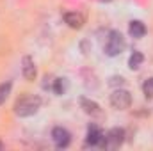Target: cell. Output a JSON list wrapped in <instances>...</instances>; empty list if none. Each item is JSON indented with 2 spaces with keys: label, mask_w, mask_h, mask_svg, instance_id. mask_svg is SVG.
<instances>
[{
  "label": "cell",
  "mask_w": 153,
  "mask_h": 151,
  "mask_svg": "<svg viewBox=\"0 0 153 151\" xmlns=\"http://www.w3.org/2000/svg\"><path fill=\"white\" fill-rule=\"evenodd\" d=\"M9 93H11V82H4V84H0V105L7 100Z\"/></svg>",
  "instance_id": "cell-12"
},
{
  "label": "cell",
  "mask_w": 153,
  "mask_h": 151,
  "mask_svg": "<svg viewBox=\"0 0 153 151\" xmlns=\"http://www.w3.org/2000/svg\"><path fill=\"white\" fill-rule=\"evenodd\" d=\"M36 73L38 71H36V66H34V59L30 55H25L22 59V75H23V78L32 82L36 78Z\"/></svg>",
  "instance_id": "cell-6"
},
{
  "label": "cell",
  "mask_w": 153,
  "mask_h": 151,
  "mask_svg": "<svg viewBox=\"0 0 153 151\" xmlns=\"http://www.w3.org/2000/svg\"><path fill=\"white\" fill-rule=\"evenodd\" d=\"M52 141L57 148H68V144L71 142V133L62 126H55L52 130Z\"/></svg>",
  "instance_id": "cell-5"
},
{
  "label": "cell",
  "mask_w": 153,
  "mask_h": 151,
  "mask_svg": "<svg viewBox=\"0 0 153 151\" xmlns=\"http://www.w3.org/2000/svg\"><path fill=\"white\" fill-rule=\"evenodd\" d=\"M123 139H125V132L121 128H112L103 135V141L100 146L103 150H117L123 144Z\"/></svg>",
  "instance_id": "cell-3"
},
{
  "label": "cell",
  "mask_w": 153,
  "mask_h": 151,
  "mask_svg": "<svg viewBox=\"0 0 153 151\" xmlns=\"http://www.w3.org/2000/svg\"><path fill=\"white\" fill-rule=\"evenodd\" d=\"M64 21L71 27V29H80L84 25V16L80 13H66L64 14Z\"/></svg>",
  "instance_id": "cell-10"
},
{
  "label": "cell",
  "mask_w": 153,
  "mask_h": 151,
  "mask_svg": "<svg viewBox=\"0 0 153 151\" xmlns=\"http://www.w3.org/2000/svg\"><path fill=\"white\" fill-rule=\"evenodd\" d=\"M102 141H103V132H102L98 126L91 124L89 130H87V144H91V146H100Z\"/></svg>",
  "instance_id": "cell-7"
},
{
  "label": "cell",
  "mask_w": 153,
  "mask_h": 151,
  "mask_svg": "<svg viewBox=\"0 0 153 151\" xmlns=\"http://www.w3.org/2000/svg\"><path fill=\"white\" fill-rule=\"evenodd\" d=\"M143 93L146 98H153V76L148 78L144 84H143Z\"/></svg>",
  "instance_id": "cell-13"
},
{
  "label": "cell",
  "mask_w": 153,
  "mask_h": 151,
  "mask_svg": "<svg viewBox=\"0 0 153 151\" xmlns=\"http://www.w3.org/2000/svg\"><path fill=\"white\" fill-rule=\"evenodd\" d=\"M128 32H130V36H132V38H135V39L144 38V34H146V27H144V23H143V21L134 20V21H130Z\"/></svg>",
  "instance_id": "cell-8"
},
{
  "label": "cell",
  "mask_w": 153,
  "mask_h": 151,
  "mask_svg": "<svg viewBox=\"0 0 153 151\" xmlns=\"http://www.w3.org/2000/svg\"><path fill=\"white\" fill-rule=\"evenodd\" d=\"M66 87H68L66 78H57V80H55V85H53V91H55L57 94H62V93L66 91Z\"/></svg>",
  "instance_id": "cell-14"
},
{
  "label": "cell",
  "mask_w": 153,
  "mask_h": 151,
  "mask_svg": "<svg viewBox=\"0 0 153 151\" xmlns=\"http://www.w3.org/2000/svg\"><path fill=\"white\" fill-rule=\"evenodd\" d=\"M80 105H82L84 112L89 114V115H100V114H102L100 105L94 103V101H91V100H87V98H80Z\"/></svg>",
  "instance_id": "cell-9"
},
{
  "label": "cell",
  "mask_w": 153,
  "mask_h": 151,
  "mask_svg": "<svg viewBox=\"0 0 153 151\" xmlns=\"http://www.w3.org/2000/svg\"><path fill=\"white\" fill-rule=\"evenodd\" d=\"M109 84H111V85H119V87H121V85L125 84V78H123V76H112Z\"/></svg>",
  "instance_id": "cell-15"
},
{
  "label": "cell",
  "mask_w": 153,
  "mask_h": 151,
  "mask_svg": "<svg viewBox=\"0 0 153 151\" xmlns=\"http://www.w3.org/2000/svg\"><path fill=\"white\" fill-rule=\"evenodd\" d=\"M41 109V98L34 96V94H29V96H23L16 101L14 105V114L18 117H30Z\"/></svg>",
  "instance_id": "cell-1"
},
{
  "label": "cell",
  "mask_w": 153,
  "mask_h": 151,
  "mask_svg": "<svg viewBox=\"0 0 153 151\" xmlns=\"http://www.w3.org/2000/svg\"><path fill=\"white\" fill-rule=\"evenodd\" d=\"M111 105L117 110H126L132 105V94L126 89H116L111 94Z\"/></svg>",
  "instance_id": "cell-4"
},
{
  "label": "cell",
  "mask_w": 153,
  "mask_h": 151,
  "mask_svg": "<svg viewBox=\"0 0 153 151\" xmlns=\"http://www.w3.org/2000/svg\"><path fill=\"white\" fill-rule=\"evenodd\" d=\"M143 61H144V55L135 50V52L128 57V68H130V70H139L141 64H143Z\"/></svg>",
  "instance_id": "cell-11"
},
{
  "label": "cell",
  "mask_w": 153,
  "mask_h": 151,
  "mask_svg": "<svg viewBox=\"0 0 153 151\" xmlns=\"http://www.w3.org/2000/svg\"><path fill=\"white\" fill-rule=\"evenodd\" d=\"M100 2H105V4H107V2H112V0H100Z\"/></svg>",
  "instance_id": "cell-16"
},
{
  "label": "cell",
  "mask_w": 153,
  "mask_h": 151,
  "mask_svg": "<svg viewBox=\"0 0 153 151\" xmlns=\"http://www.w3.org/2000/svg\"><path fill=\"white\" fill-rule=\"evenodd\" d=\"M125 48H126L125 38H123L117 30H111L109 36H107V41H105V53H107L109 57H116V55H119Z\"/></svg>",
  "instance_id": "cell-2"
}]
</instances>
